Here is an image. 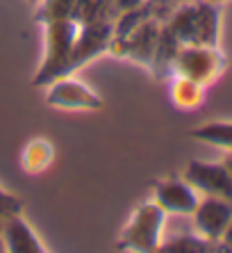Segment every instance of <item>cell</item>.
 Returning <instances> with one entry per match:
<instances>
[{"instance_id":"obj_1","label":"cell","mask_w":232,"mask_h":253,"mask_svg":"<svg viewBox=\"0 0 232 253\" xmlns=\"http://www.w3.org/2000/svg\"><path fill=\"white\" fill-rule=\"evenodd\" d=\"M185 180L207 196H221V199L232 201V176L226 165L192 162L187 167Z\"/></svg>"},{"instance_id":"obj_2","label":"cell","mask_w":232,"mask_h":253,"mask_svg":"<svg viewBox=\"0 0 232 253\" xmlns=\"http://www.w3.org/2000/svg\"><path fill=\"white\" fill-rule=\"evenodd\" d=\"M193 212H196V228L203 233L205 240H221L232 219V201L207 196Z\"/></svg>"},{"instance_id":"obj_3","label":"cell","mask_w":232,"mask_h":253,"mask_svg":"<svg viewBox=\"0 0 232 253\" xmlns=\"http://www.w3.org/2000/svg\"><path fill=\"white\" fill-rule=\"evenodd\" d=\"M162 208L159 206H146L134 214V221L130 224L125 240L134 249H153L157 244V233L162 226Z\"/></svg>"},{"instance_id":"obj_4","label":"cell","mask_w":232,"mask_h":253,"mask_svg":"<svg viewBox=\"0 0 232 253\" xmlns=\"http://www.w3.org/2000/svg\"><path fill=\"white\" fill-rule=\"evenodd\" d=\"M155 196H157V206L168 212L189 214L198 206L192 185L180 183V180H164V183H159L155 189Z\"/></svg>"},{"instance_id":"obj_5","label":"cell","mask_w":232,"mask_h":253,"mask_svg":"<svg viewBox=\"0 0 232 253\" xmlns=\"http://www.w3.org/2000/svg\"><path fill=\"white\" fill-rule=\"evenodd\" d=\"M5 240H7V249H9V251H18V253L43 251L39 240L32 235V230H30L23 219H18L16 214H9V219H7Z\"/></svg>"},{"instance_id":"obj_6","label":"cell","mask_w":232,"mask_h":253,"mask_svg":"<svg viewBox=\"0 0 232 253\" xmlns=\"http://www.w3.org/2000/svg\"><path fill=\"white\" fill-rule=\"evenodd\" d=\"M50 103L64 105V107H98L100 105L91 91L82 89L80 84H76V83L59 84V87L55 89V96L50 94Z\"/></svg>"},{"instance_id":"obj_7","label":"cell","mask_w":232,"mask_h":253,"mask_svg":"<svg viewBox=\"0 0 232 253\" xmlns=\"http://www.w3.org/2000/svg\"><path fill=\"white\" fill-rule=\"evenodd\" d=\"M193 137L212 141V144L232 146V126H205L200 130H193Z\"/></svg>"},{"instance_id":"obj_8","label":"cell","mask_w":232,"mask_h":253,"mask_svg":"<svg viewBox=\"0 0 232 253\" xmlns=\"http://www.w3.org/2000/svg\"><path fill=\"white\" fill-rule=\"evenodd\" d=\"M18 203L16 199H12V196H7L2 189H0V217H9V214H14V212H18Z\"/></svg>"},{"instance_id":"obj_9","label":"cell","mask_w":232,"mask_h":253,"mask_svg":"<svg viewBox=\"0 0 232 253\" xmlns=\"http://www.w3.org/2000/svg\"><path fill=\"white\" fill-rule=\"evenodd\" d=\"M221 240H223L228 247L232 249V219H230V224H228V228H226V233H223V237H221Z\"/></svg>"}]
</instances>
